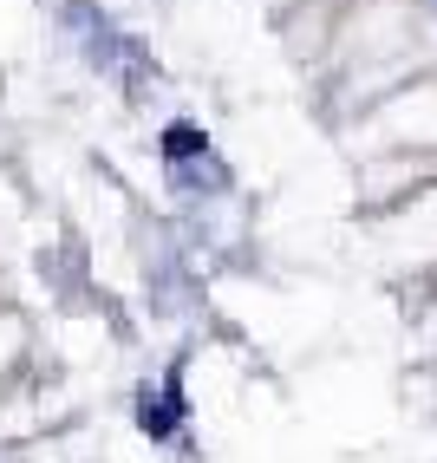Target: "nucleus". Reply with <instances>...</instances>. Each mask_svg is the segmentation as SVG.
Returning <instances> with one entry per match:
<instances>
[{
  "instance_id": "2",
  "label": "nucleus",
  "mask_w": 437,
  "mask_h": 463,
  "mask_svg": "<svg viewBox=\"0 0 437 463\" xmlns=\"http://www.w3.org/2000/svg\"><path fill=\"white\" fill-rule=\"evenodd\" d=\"M138 418H144V430H150V438H164V430H170V405H150V398H144V405H138Z\"/></svg>"
},
{
  "instance_id": "1",
  "label": "nucleus",
  "mask_w": 437,
  "mask_h": 463,
  "mask_svg": "<svg viewBox=\"0 0 437 463\" xmlns=\"http://www.w3.org/2000/svg\"><path fill=\"white\" fill-rule=\"evenodd\" d=\"M164 150H170V157H196V150H203V131H196V125H170V131H164Z\"/></svg>"
}]
</instances>
